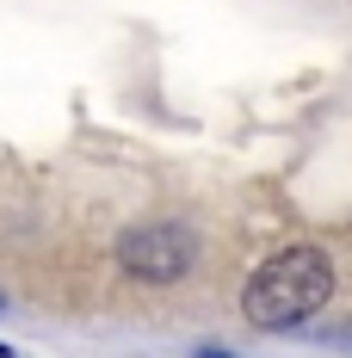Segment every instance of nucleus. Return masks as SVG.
Returning <instances> with one entry per match:
<instances>
[{"label":"nucleus","mask_w":352,"mask_h":358,"mask_svg":"<svg viewBox=\"0 0 352 358\" xmlns=\"http://www.w3.org/2000/svg\"><path fill=\"white\" fill-rule=\"evenodd\" d=\"M334 296V259L321 248H284L272 253L241 290V315L266 334H290Z\"/></svg>","instance_id":"f257e3e1"},{"label":"nucleus","mask_w":352,"mask_h":358,"mask_svg":"<svg viewBox=\"0 0 352 358\" xmlns=\"http://www.w3.org/2000/svg\"><path fill=\"white\" fill-rule=\"evenodd\" d=\"M118 266L136 285H179L198 266V235L185 222H142L118 241Z\"/></svg>","instance_id":"f03ea898"},{"label":"nucleus","mask_w":352,"mask_h":358,"mask_svg":"<svg viewBox=\"0 0 352 358\" xmlns=\"http://www.w3.org/2000/svg\"><path fill=\"white\" fill-rule=\"evenodd\" d=\"M192 358H235V352H229V346H198Z\"/></svg>","instance_id":"7ed1b4c3"},{"label":"nucleus","mask_w":352,"mask_h":358,"mask_svg":"<svg viewBox=\"0 0 352 358\" xmlns=\"http://www.w3.org/2000/svg\"><path fill=\"white\" fill-rule=\"evenodd\" d=\"M0 358H19V352H13V346H0Z\"/></svg>","instance_id":"20e7f679"},{"label":"nucleus","mask_w":352,"mask_h":358,"mask_svg":"<svg viewBox=\"0 0 352 358\" xmlns=\"http://www.w3.org/2000/svg\"><path fill=\"white\" fill-rule=\"evenodd\" d=\"M0 309H6V303H0Z\"/></svg>","instance_id":"39448f33"}]
</instances>
